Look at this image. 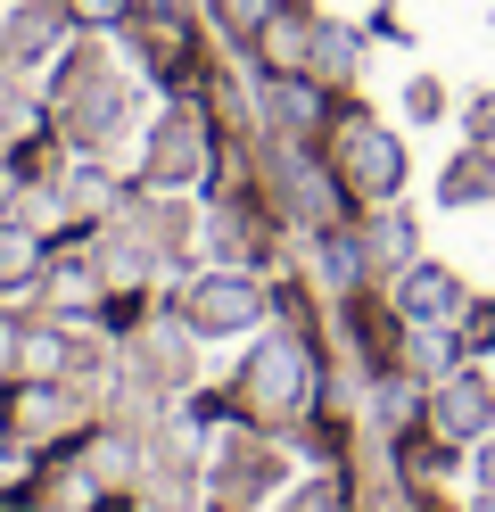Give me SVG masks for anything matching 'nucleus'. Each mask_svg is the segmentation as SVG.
<instances>
[{
  "label": "nucleus",
  "instance_id": "obj_1",
  "mask_svg": "<svg viewBox=\"0 0 495 512\" xmlns=\"http://www.w3.org/2000/svg\"><path fill=\"white\" fill-rule=\"evenodd\" d=\"M314 149H322V166L339 174V190L355 199V215H363V207H388L396 190H405V141H396L388 124L355 100V91H330Z\"/></svg>",
  "mask_w": 495,
  "mask_h": 512
},
{
  "label": "nucleus",
  "instance_id": "obj_2",
  "mask_svg": "<svg viewBox=\"0 0 495 512\" xmlns=\"http://www.w3.org/2000/svg\"><path fill=\"white\" fill-rule=\"evenodd\" d=\"M165 306H174L198 339H240V331L273 323V281H264L256 265H215V273H190Z\"/></svg>",
  "mask_w": 495,
  "mask_h": 512
},
{
  "label": "nucleus",
  "instance_id": "obj_3",
  "mask_svg": "<svg viewBox=\"0 0 495 512\" xmlns=\"http://www.w3.org/2000/svg\"><path fill=\"white\" fill-rule=\"evenodd\" d=\"M421 430L446 438V446H479V438H495V380H487L479 364H454L446 380H429Z\"/></svg>",
  "mask_w": 495,
  "mask_h": 512
},
{
  "label": "nucleus",
  "instance_id": "obj_4",
  "mask_svg": "<svg viewBox=\"0 0 495 512\" xmlns=\"http://www.w3.org/2000/svg\"><path fill=\"white\" fill-rule=\"evenodd\" d=\"M66 42H75V25H66L58 0H9V9H0V67L9 75H33V67L50 75V58Z\"/></svg>",
  "mask_w": 495,
  "mask_h": 512
},
{
  "label": "nucleus",
  "instance_id": "obj_5",
  "mask_svg": "<svg viewBox=\"0 0 495 512\" xmlns=\"http://www.w3.org/2000/svg\"><path fill=\"white\" fill-rule=\"evenodd\" d=\"M314 34H322V17L306 9V0H281L273 17H264V34L240 50L256 75H306L314 67Z\"/></svg>",
  "mask_w": 495,
  "mask_h": 512
},
{
  "label": "nucleus",
  "instance_id": "obj_6",
  "mask_svg": "<svg viewBox=\"0 0 495 512\" xmlns=\"http://www.w3.org/2000/svg\"><path fill=\"white\" fill-rule=\"evenodd\" d=\"M388 306L405 314V323H454V314L471 306V290H462V281H454L446 265H429V256H413V265L388 281Z\"/></svg>",
  "mask_w": 495,
  "mask_h": 512
},
{
  "label": "nucleus",
  "instance_id": "obj_7",
  "mask_svg": "<svg viewBox=\"0 0 495 512\" xmlns=\"http://www.w3.org/2000/svg\"><path fill=\"white\" fill-rule=\"evenodd\" d=\"M355 232H363V256H372V281H380V273H405L413 256H421V248H413L421 232H413V215L396 207V199H388V207H363Z\"/></svg>",
  "mask_w": 495,
  "mask_h": 512
},
{
  "label": "nucleus",
  "instance_id": "obj_8",
  "mask_svg": "<svg viewBox=\"0 0 495 512\" xmlns=\"http://www.w3.org/2000/svg\"><path fill=\"white\" fill-rule=\"evenodd\" d=\"M322 91H355V75H363V34L355 25H330L322 17V34H314V67H306Z\"/></svg>",
  "mask_w": 495,
  "mask_h": 512
},
{
  "label": "nucleus",
  "instance_id": "obj_9",
  "mask_svg": "<svg viewBox=\"0 0 495 512\" xmlns=\"http://www.w3.org/2000/svg\"><path fill=\"white\" fill-rule=\"evenodd\" d=\"M438 199H446V207H479V199H495V149H487V141H471V149L446 166Z\"/></svg>",
  "mask_w": 495,
  "mask_h": 512
},
{
  "label": "nucleus",
  "instance_id": "obj_10",
  "mask_svg": "<svg viewBox=\"0 0 495 512\" xmlns=\"http://www.w3.org/2000/svg\"><path fill=\"white\" fill-rule=\"evenodd\" d=\"M281 512H363L355 504V471H314L281 496Z\"/></svg>",
  "mask_w": 495,
  "mask_h": 512
},
{
  "label": "nucleus",
  "instance_id": "obj_11",
  "mask_svg": "<svg viewBox=\"0 0 495 512\" xmlns=\"http://www.w3.org/2000/svg\"><path fill=\"white\" fill-rule=\"evenodd\" d=\"M58 9H66V25H75V34H124V25L132 17H141V0H58Z\"/></svg>",
  "mask_w": 495,
  "mask_h": 512
},
{
  "label": "nucleus",
  "instance_id": "obj_12",
  "mask_svg": "<svg viewBox=\"0 0 495 512\" xmlns=\"http://www.w3.org/2000/svg\"><path fill=\"white\" fill-rule=\"evenodd\" d=\"M454 347H462V356H487V347H495V298H471L454 314Z\"/></svg>",
  "mask_w": 495,
  "mask_h": 512
},
{
  "label": "nucleus",
  "instance_id": "obj_13",
  "mask_svg": "<svg viewBox=\"0 0 495 512\" xmlns=\"http://www.w3.org/2000/svg\"><path fill=\"white\" fill-rule=\"evenodd\" d=\"M471 141H487V149H495V91H487V100L471 108Z\"/></svg>",
  "mask_w": 495,
  "mask_h": 512
},
{
  "label": "nucleus",
  "instance_id": "obj_14",
  "mask_svg": "<svg viewBox=\"0 0 495 512\" xmlns=\"http://www.w3.org/2000/svg\"><path fill=\"white\" fill-rule=\"evenodd\" d=\"M479 496H495V438H479Z\"/></svg>",
  "mask_w": 495,
  "mask_h": 512
},
{
  "label": "nucleus",
  "instance_id": "obj_15",
  "mask_svg": "<svg viewBox=\"0 0 495 512\" xmlns=\"http://www.w3.org/2000/svg\"><path fill=\"white\" fill-rule=\"evenodd\" d=\"M0 9H9V0H0Z\"/></svg>",
  "mask_w": 495,
  "mask_h": 512
}]
</instances>
